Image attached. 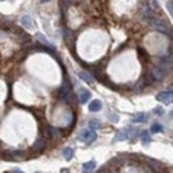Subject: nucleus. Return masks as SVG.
Returning <instances> with one entry per match:
<instances>
[{"label": "nucleus", "mask_w": 173, "mask_h": 173, "mask_svg": "<svg viewBox=\"0 0 173 173\" xmlns=\"http://www.w3.org/2000/svg\"><path fill=\"white\" fill-rule=\"evenodd\" d=\"M148 23H149L151 26L156 29V31H159V32H161V33H165V35H168V36L173 37V29H172V27L169 26V23H168V22H165V20H162V19H159V17H155V16H153Z\"/></svg>", "instance_id": "f257e3e1"}, {"label": "nucleus", "mask_w": 173, "mask_h": 173, "mask_svg": "<svg viewBox=\"0 0 173 173\" xmlns=\"http://www.w3.org/2000/svg\"><path fill=\"white\" fill-rule=\"evenodd\" d=\"M96 137H97V135L93 129H84L79 133V140L83 141V142H87V144L93 142L96 140Z\"/></svg>", "instance_id": "f03ea898"}, {"label": "nucleus", "mask_w": 173, "mask_h": 173, "mask_svg": "<svg viewBox=\"0 0 173 173\" xmlns=\"http://www.w3.org/2000/svg\"><path fill=\"white\" fill-rule=\"evenodd\" d=\"M159 67L164 72L172 71V68H173V56H164V57H161L160 61H159Z\"/></svg>", "instance_id": "7ed1b4c3"}, {"label": "nucleus", "mask_w": 173, "mask_h": 173, "mask_svg": "<svg viewBox=\"0 0 173 173\" xmlns=\"http://www.w3.org/2000/svg\"><path fill=\"white\" fill-rule=\"evenodd\" d=\"M156 99L159 101H162L165 104H172L173 103V91H164L160 92L159 95L156 96Z\"/></svg>", "instance_id": "20e7f679"}, {"label": "nucleus", "mask_w": 173, "mask_h": 173, "mask_svg": "<svg viewBox=\"0 0 173 173\" xmlns=\"http://www.w3.org/2000/svg\"><path fill=\"white\" fill-rule=\"evenodd\" d=\"M59 97H60V100L63 101H67L69 97H71V88H69L68 83L65 81L60 87V89H59Z\"/></svg>", "instance_id": "39448f33"}, {"label": "nucleus", "mask_w": 173, "mask_h": 173, "mask_svg": "<svg viewBox=\"0 0 173 173\" xmlns=\"http://www.w3.org/2000/svg\"><path fill=\"white\" fill-rule=\"evenodd\" d=\"M151 75H152V79L155 81H162L165 77V72L162 71L160 67H153L151 69Z\"/></svg>", "instance_id": "423d86ee"}, {"label": "nucleus", "mask_w": 173, "mask_h": 173, "mask_svg": "<svg viewBox=\"0 0 173 173\" xmlns=\"http://www.w3.org/2000/svg\"><path fill=\"white\" fill-rule=\"evenodd\" d=\"M89 99H91V92L88 89H85V88H81L80 92H79V101L81 104H85Z\"/></svg>", "instance_id": "0eeeda50"}, {"label": "nucleus", "mask_w": 173, "mask_h": 173, "mask_svg": "<svg viewBox=\"0 0 173 173\" xmlns=\"http://www.w3.org/2000/svg\"><path fill=\"white\" fill-rule=\"evenodd\" d=\"M96 168V162L95 161H88L83 164V173H92Z\"/></svg>", "instance_id": "6e6552de"}, {"label": "nucleus", "mask_w": 173, "mask_h": 173, "mask_svg": "<svg viewBox=\"0 0 173 173\" xmlns=\"http://www.w3.org/2000/svg\"><path fill=\"white\" fill-rule=\"evenodd\" d=\"M128 137H129V132H128V129H123V131H118L116 133L115 140L116 141H124V140H128Z\"/></svg>", "instance_id": "1a4fd4ad"}, {"label": "nucleus", "mask_w": 173, "mask_h": 173, "mask_svg": "<svg viewBox=\"0 0 173 173\" xmlns=\"http://www.w3.org/2000/svg\"><path fill=\"white\" fill-rule=\"evenodd\" d=\"M101 107H103V104L100 100H92L89 103V111L91 112H99L101 109Z\"/></svg>", "instance_id": "9d476101"}, {"label": "nucleus", "mask_w": 173, "mask_h": 173, "mask_svg": "<svg viewBox=\"0 0 173 173\" xmlns=\"http://www.w3.org/2000/svg\"><path fill=\"white\" fill-rule=\"evenodd\" d=\"M44 148H46V140H44V138H39L33 144V151H36V152H41Z\"/></svg>", "instance_id": "9b49d317"}, {"label": "nucleus", "mask_w": 173, "mask_h": 173, "mask_svg": "<svg viewBox=\"0 0 173 173\" xmlns=\"http://www.w3.org/2000/svg\"><path fill=\"white\" fill-rule=\"evenodd\" d=\"M20 23L23 27L26 28H32V19L28 16V15H24V16L20 19Z\"/></svg>", "instance_id": "f8f14e48"}, {"label": "nucleus", "mask_w": 173, "mask_h": 173, "mask_svg": "<svg viewBox=\"0 0 173 173\" xmlns=\"http://www.w3.org/2000/svg\"><path fill=\"white\" fill-rule=\"evenodd\" d=\"M79 77H80L81 80H84L85 83H88V84H92L93 83V77L88 72H79Z\"/></svg>", "instance_id": "ddd939ff"}, {"label": "nucleus", "mask_w": 173, "mask_h": 173, "mask_svg": "<svg viewBox=\"0 0 173 173\" xmlns=\"http://www.w3.org/2000/svg\"><path fill=\"white\" fill-rule=\"evenodd\" d=\"M147 118H148V116L145 113H136V115L132 117V121L133 123H142V121H145Z\"/></svg>", "instance_id": "4468645a"}, {"label": "nucleus", "mask_w": 173, "mask_h": 173, "mask_svg": "<svg viewBox=\"0 0 173 173\" xmlns=\"http://www.w3.org/2000/svg\"><path fill=\"white\" fill-rule=\"evenodd\" d=\"M140 138H141V142H142V144H149V142H151L149 132H148V131H142V132L140 133Z\"/></svg>", "instance_id": "2eb2a0df"}, {"label": "nucleus", "mask_w": 173, "mask_h": 173, "mask_svg": "<svg viewBox=\"0 0 173 173\" xmlns=\"http://www.w3.org/2000/svg\"><path fill=\"white\" fill-rule=\"evenodd\" d=\"M63 156H64V159H65L67 161H69L73 157V149H72V148H65V149L63 151Z\"/></svg>", "instance_id": "dca6fc26"}, {"label": "nucleus", "mask_w": 173, "mask_h": 173, "mask_svg": "<svg viewBox=\"0 0 173 173\" xmlns=\"http://www.w3.org/2000/svg\"><path fill=\"white\" fill-rule=\"evenodd\" d=\"M151 132L152 133H160V132H162V125L159 124V123H155V124L152 125V128H151Z\"/></svg>", "instance_id": "f3484780"}, {"label": "nucleus", "mask_w": 173, "mask_h": 173, "mask_svg": "<svg viewBox=\"0 0 173 173\" xmlns=\"http://www.w3.org/2000/svg\"><path fill=\"white\" fill-rule=\"evenodd\" d=\"M148 162H149V164L152 165V168H153V169H157V168L156 166H160V168H164V166H162L161 164H160V162L159 161H156V160H153V159H148V157H147V159H145Z\"/></svg>", "instance_id": "a211bd4d"}, {"label": "nucleus", "mask_w": 173, "mask_h": 173, "mask_svg": "<svg viewBox=\"0 0 173 173\" xmlns=\"http://www.w3.org/2000/svg\"><path fill=\"white\" fill-rule=\"evenodd\" d=\"M97 128H100V121L96 120V118H95V120H91L89 121V129L95 131V129H97Z\"/></svg>", "instance_id": "6ab92c4d"}, {"label": "nucleus", "mask_w": 173, "mask_h": 173, "mask_svg": "<svg viewBox=\"0 0 173 173\" xmlns=\"http://www.w3.org/2000/svg\"><path fill=\"white\" fill-rule=\"evenodd\" d=\"M49 131H51V135H52V137H57L59 135H60V132H59V129H56V128H52V127H49Z\"/></svg>", "instance_id": "aec40b11"}, {"label": "nucleus", "mask_w": 173, "mask_h": 173, "mask_svg": "<svg viewBox=\"0 0 173 173\" xmlns=\"http://www.w3.org/2000/svg\"><path fill=\"white\" fill-rule=\"evenodd\" d=\"M166 9L169 11V13L172 15V17H173V3H166Z\"/></svg>", "instance_id": "412c9836"}, {"label": "nucleus", "mask_w": 173, "mask_h": 173, "mask_svg": "<svg viewBox=\"0 0 173 173\" xmlns=\"http://www.w3.org/2000/svg\"><path fill=\"white\" fill-rule=\"evenodd\" d=\"M109 120H111V121H113V123H117L118 116H117V115H115V113H111V115H109Z\"/></svg>", "instance_id": "4be33fe9"}, {"label": "nucleus", "mask_w": 173, "mask_h": 173, "mask_svg": "<svg viewBox=\"0 0 173 173\" xmlns=\"http://www.w3.org/2000/svg\"><path fill=\"white\" fill-rule=\"evenodd\" d=\"M155 113H156V115H159V116H161L162 113H164V111H162L161 107H157V108H155Z\"/></svg>", "instance_id": "5701e85b"}, {"label": "nucleus", "mask_w": 173, "mask_h": 173, "mask_svg": "<svg viewBox=\"0 0 173 173\" xmlns=\"http://www.w3.org/2000/svg\"><path fill=\"white\" fill-rule=\"evenodd\" d=\"M152 6H153V8H159V3H157V0H152Z\"/></svg>", "instance_id": "b1692460"}, {"label": "nucleus", "mask_w": 173, "mask_h": 173, "mask_svg": "<svg viewBox=\"0 0 173 173\" xmlns=\"http://www.w3.org/2000/svg\"><path fill=\"white\" fill-rule=\"evenodd\" d=\"M12 173H24L23 171H20V169H13L12 171Z\"/></svg>", "instance_id": "393cba45"}, {"label": "nucleus", "mask_w": 173, "mask_h": 173, "mask_svg": "<svg viewBox=\"0 0 173 173\" xmlns=\"http://www.w3.org/2000/svg\"><path fill=\"white\" fill-rule=\"evenodd\" d=\"M61 173H69V171H61Z\"/></svg>", "instance_id": "a878e982"}, {"label": "nucleus", "mask_w": 173, "mask_h": 173, "mask_svg": "<svg viewBox=\"0 0 173 173\" xmlns=\"http://www.w3.org/2000/svg\"><path fill=\"white\" fill-rule=\"evenodd\" d=\"M41 2H43V3H46V2H51V0H41Z\"/></svg>", "instance_id": "bb28decb"}, {"label": "nucleus", "mask_w": 173, "mask_h": 173, "mask_svg": "<svg viewBox=\"0 0 173 173\" xmlns=\"http://www.w3.org/2000/svg\"><path fill=\"white\" fill-rule=\"evenodd\" d=\"M0 2H4V0H0Z\"/></svg>", "instance_id": "cd10ccee"}]
</instances>
